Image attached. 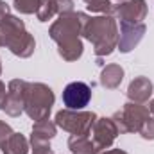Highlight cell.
Returning a JSON list of instances; mask_svg holds the SVG:
<instances>
[{
  "label": "cell",
  "mask_w": 154,
  "mask_h": 154,
  "mask_svg": "<svg viewBox=\"0 0 154 154\" xmlns=\"http://www.w3.org/2000/svg\"><path fill=\"white\" fill-rule=\"evenodd\" d=\"M0 74H2V63H0Z\"/></svg>",
  "instance_id": "obj_29"
},
{
  "label": "cell",
  "mask_w": 154,
  "mask_h": 154,
  "mask_svg": "<svg viewBox=\"0 0 154 154\" xmlns=\"http://www.w3.org/2000/svg\"><path fill=\"white\" fill-rule=\"evenodd\" d=\"M13 133H14V131L11 129V125H9V124H5L4 120H0V147L4 145V142H5Z\"/></svg>",
  "instance_id": "obj_22"
},
{
  "label": "cell",
  "mask_w": 154,
  "mask_h": 154,
  "mask_svg": "<svg viewBox=\"0 0 154 154\" xmlns=\"http://www.w3.org/2000/svg\"><path fill=\"white\" fill-rule=\"evenodd\" d=\"M118 2H124V0H118Z\"/></svg>",
  "instance_id": "obj_30"
},
{
  "label": "cell",
  "mask_w": 154,
  "mask_h": 154,
  "mask_svg": "<svg viewBox=\"0 0 154 154\" xmlns=\"http://www.w3.org/2000/svg\"><path fill=\"white\" fill-rule=\"evenodd\" d=\"M0 47L9 48L18 57H31L36 48V41L20 18L7 14L0 20Z\"/></svg>",
  "instance_id": "obj_3"
},
{
  "label": "cell",
  "mask_w": 154,
  "mask_h": 154,
  "mask_svg": "<svg viewBox=\"0 0 154 154\" xmlns=\"http://www.w3.org/2000/svg\"><path fill=\"white\" fill-rule=\"evenodd\" d=\"M118 134L120 133L116 129L113 118H106V116L104 118H99L97 116V120L93 122L91 131H90V136H91V140H93V143H95V147H97L99 152L109 149Z\"/></svg>",
  "instance_id": "obj_8"
},
{
  "label": "cell",
  "mask_w": 154,
  "mask_h": 154,
  "mask_svg": "<svg viewBox=\"0 0 154 154\" xmlns=\"http://www.w3.org/2000/svg\"><path fill=\"white\" fill-rule=\"evenodd\" d=\"M4 154H27L29 152V142L23 134L20 133H13L5 142L4 145L0 147Z\"/></svg>",
  "instance_id": "obj_16"
},
{
  "label": "cell",
  "mask_w": 154,
  "mask_h": 154,
  "mask_svg": "<svg viewBox=\"0 0 154 154\" xmlns=\"http://www.w3.org/2000/svg\"><path fill=\"white\" fill-rule=\"evenodd\" d=\"M97 120V115L91 111L82 109H61L56 113V125L63 131H68L72 134H90L93 122Z\"/></svg>",
  "instance_id": "obj_6"
},
{
  "label": "cell",
  "mask_w": 154,
  "mask_h": 154,
  "mask_svg": "<svg viewBox=\"0 0 154 154\" xmlns=\"http://www.w3.org/2000/svg\"><path fill=\"white\" fill-rule=\"evenodd\" d=\"M32 154H54L48 143H39V145H32Z\"/></svg>",
  "instance_id": "obj_23"
},
{
  "label": "cell",
  "mask_w": 154,
  "mask_h": 154,
  "mask_svg": "<svg viewBox=\"0 0 154 154\" xmlns=\"http://www.w3.org/2000/svg\"><path fill=\"white\" fill-rule=\"evenodd\" d=\"M27 90H29V82L23 79H13L7 84V99L2 109L9 116H20V113L25 109Z\"/></svg>",
  "instance_id": "obj_7"
},
{
  "label": "cell",
  "mask_w": 154,
  "mask_h": 154,
  "mask_svg": "<svg viewBox=\"0 0 154 154\" xmlns=\"http://www.w3.org/2000/svg\"><path fill=\"white\" fill-rule=\"evenodd\" d=\"M57 14V0H39V7L36 11L39 22H48Z\"/></svg>",
  "instance_id": "obj_17"
},
{
  "label": "cell",
  "mask_w": 154,
  "mask_h": 154,
  "mask_svg": "<svg viewBox=\"0 0 154 154\" xmlns=\"http://www.w3.org/2000/svg\"><path fill=\"white\" fill-rule=\"evenodd\" d=\"M48 34L57 43V52L65 61H77L82 56L79 13L74 11V13L59 14V18L50 25Z\"/></svg>",
  "instance_id": "obj_2"
},
{
  "label": "cell",
  "mask_w": 154,
  "mask_h": 154,
  "mask_svg": "<svg viewBox=\"0 0 154 154\" xmlns=\"http://www.w3.org/2000/svg\"><path fill=\"white\" fill-rule=\"evenodd\" d=\"M138 133L142 134L143 140H154V116H149L143 122V125H142V129Z\"/></svg>",
  "instance_id": "obj_20"
},
{
  "label": "cell",
  "mask_w": 154,
  "mask_h": 154,
  "mask_svg": "<svg viewBox=\"0 0 154 154\" xmlns=\"http://www.w3.org/2000/svg\"><path fill=\"white\" fill-rule=\"evenodd\" d=\"M113 16L120 22L127 23H142L147 16V2L145 0H124L113 7Z\"/></svg>",
  "instance_id": "obj_10"
},
{
  "label": "cell",
  "mask_w": 154,
  "mask_h": 154,
  "mask_svg": "<svg viewBox=\"0 0 154 154\" xmlns=\"http://www.w3.org/2000/svg\"><path fill=\"white\" fill-rule=\"evenodd\" d=\"M56 122L52 120H39L32 125V134H31V143L39 145V143H48L54 136H56Z\"/></svg>",
  "instance_id": "obj_13"
},
{
  "label": "cell",
  "mask_w": 154,
  "mask_h": 154,
  "mask_svg": "<svg viewBox=\"0 0 154 154\" xmlns=\"http://www.w3.org/2000/svg\"><path fill=\"white\" fill-rule=\"evenodd\" d=\"M14 7L22 14H32L38 11L39 0H14Z\"/></svg>",
  "instance_id": "obj_19"
},
{
  "label": "cell",
  "mask_w": 154,
  "mask_h": 154,
  "mask_svg": "<svg viewBox=\"0 0 154 154\" xmlns=\"http://www.w3.org/2000/svg\"><path fill=\"white\" fill-rule=\"evenodd\" d=\"M102 154H127V152L122 151V149H109V151H104Z\"/></svg>",
  "instance_id": "obj_26"
},
{
  "label": "cell",
  "mask_w": 154,
  "mask_h": 154,
  "mask_svg": "<svg viewBox=\"0 0 154 154\" xmlns=\"http://www.w3.org/2000/svg\"><path fill=\"white\" fill-rule=\"evenodd\" d=\"M54 91L43 82H29L27 99H25V113L31 120L39 122L47 120L54 106Z\"/></svg>",
  "instance_id": "obj_4"
},
{
  "label": "cell",
  "mask_w": 154,
  "mask_h": 154,
  "mask_svg": "<svg viewBox=\"0 0 154 154\" xmlns=\"http://www.w3.org/2000/svg\"><path fill=\"white\" fill-rule=\"evenodd\" d=\"M81 18V34L93 45V52L97 57H106L116 48L118 43V27L113 16L100 14V16H88L79 13Z\"/></svg>",
  "instance_id": "obj_1"
},
{
  "label": "cell",
  "mask_w": 154,
  "mask_h": 154,
  "mask_svg": "<svg viewBox=\"0 0 154 154\" xmlns=\"http://www.w3.org/2000/svg\"><path fill=\"white\" fill-rule=\"evenodd\" d=\"M88 11L90 13H100V14H113V4H111V0H91L88 5Z\"/></svg>",
  "instance_id": "obj_18"
},
{
  "label": "cell",
  "mask_w": 154,
  "mask_h": 154,
  "mask_svg": "<svg viewBox=\"0 0 154 154\" xmlns=\"http://www.w3.org/2000/svg\"><path fill=\"white\" fill-rule=\"evenodd\" d=\"M149 111H151V115L154 116V99L151 100V102H149Z\"/></svg>",
  "instance_id": "obj_27"
},
{
  "label": "cell",
  "mask_w": 154,
  "mask_h": 154,
  "mask_svg": "<svg viewBox=\"0 0 154 154\" xmlns=\"http://www.w3.org/2000/svg\"><path fill=\"white\" fill-rule=\"evenodd\" d=\"M91 100V88L86 82L74 81L63 90V104L68 109H84Z\"/></svg>",
  "instance_id": "obj_9"
},
{
  "label": "cell",
  "mask_w": 154,
  "mask_h": 154,
  "mask_svg": "<svg viewBox=\"0 0 154 154\" xmlns=\"http://www.w3.org/2000/svg\"><path fill=\"white\" fill-rule=\"evenodd\" d=\"M84 2H86V4H90V2H91V0H84Z\"/></svg>",
  "instance_id": "obj_28"
},
{
  "label": "cell",
  "mask_w": 154,
  "mask_h": 154,
  "mask_svg": "<svg viewBox=\"0 0 154 154\" xmlns=\"http://www.w3.org/2000/svg\"><path fill=\"white\" fill-rule=\"evenodd\" d=\"M145 34V23H127V22H120V31H118V50L127 54L131 52Z\"/></svg>",
  "instance_id": "obj_11"
},
{
  "label": "cell",
  "mask_w": 154,
  "mask_h": 154,
  "mask_svg": "<svg viewBox=\"0 0 154 154\" xmlns=\"http://www.w3.org/2000/svg\"><path fill=\"white\" fill-rule=\"evenodd\" d=\"M5 99H7V88H5V84L0 81V109H2L4 104H5Z\"/></svg>",
  "instance_id": "obj_24"
},
{
  "label": "cell",
  "mask_w": 154,
  "mask_h": 154,
  "mask_svg": "<svg viewBox=\"0 0 154 154\" xmlns=\"http://www.w3.org/2000/svg\"><path fill=\"white\" fill-rule=\"evenodd\" d=\"M74 13V2L72 0H57V14Z\"/></svg>",
  "instance_id": "obj_21"
},
{
  "label": "cell",
  "mask_w": 154,
  "mask_h": 154,
  "mask_svg": "<svg viewBox=\"0 0 154 154\" xmlns=\"http://www.w3.org/2000/svg\"><path fill=\"white\" fill-rule=\"evenodd\" d=\"M152 95V82L149 81V77H136L131 81L129 88H127V99L131 102L136 104H145Z\"/></svg>",
  "instance_id": "obj_12"
},
{
  "label": "cell",
  "mask_w": 154,
  "mask_h": 154,
  "mask_svg": "<svg viewBox=\"0 0 154 154\" xmlns=\"http://www.w3.org/2000/svg\"><path fill=\"white\" fill-rule=\"evenodd\" d=\"M7 14H11V13H9V5H7L4 0H0V20L5 18Z\"/></svg>",
  "instance_id": "obj_25"
},
{
  "label": "cell",
  "mask_w": 154,
  "mask_h": 154,
  "mask_svg": "<svg viewBox=\"0 0 154 154\" xmlns=\"http://www.w3.org/2000/svg\"><path fill=\"white\" fill-rule=\"evenodd\" d=\"M124 81V68L120 65H106L100 72V84L106 90H116Z\"/></svg>",
  "instance_id": "obj_15"
},
{
  "label": "cell",
  "mask_w": 154,
  "mask_h": 154,
  "mask_svg": "<svg viewBox=\"0 0 154 154\" xmlns=\"http://www.w3.org/2000/svg\"><path fill=\"white\" fill-rule=\"evenodd\" d=\"M68 149L72 154H99L90 134H72L68 138Z\"/></svg>",
  "instance_id": "obj_14"
},
{
  "label": "cell",
  "mask_w": 154,
  "mask_h": 154,
  "mask_svg": "<svg viewBox=\"0 0 154 154\" xmlns=\"http://www.w3.org/2000/svg\"><path fill=\"white\" fill-rule=\"evenodd\" d=\"M151 116V111L147 106L143 104H136V102H127L124 104V108L120 111H116L111 116L115 122L118 133H138L143 125V122Z\"/></svg>",
  "instance_id": "obj_5"
}]
</instances>
